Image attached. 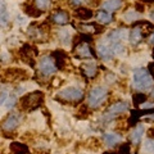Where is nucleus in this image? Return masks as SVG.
<instances>
[{
    "label": "nucleus",
    "instance_id": "34",
    "mask_svg": "<svg viewBox=\"0 0 154 154\" xmlns=\"http://www.w3.org/2000/svg\"><path fill=\"white\" fill-rule=\"evenodd\" d=\"M81 3H82V0H72V4H75V5H79Z\"/></svg>",
    "mask_w": 154,
    "mask_h": 154
},
{
    "label": "nucleus",
    "instance_id": "17",
    "mask_svg": "<svg viewBox=\"0 0 154 154\" xmlns=\"http://www.w3.org/2000/svg\"><path fill=\"white\" fill-rule=\"evenodd\" d=\"M73 14H75L76 18L80 19V21H89V19L93 18L94 12L89 8H77Z\"/></svg>",
    "mask_w": 154,
    "mask_h": 154
},
{
    "label": "nucleus",
    "instance_id": "12",
    "mask_svg": "<svg viewBox=\"0 0 154 154\" xmlns=\"http://www.w3.org/2000/svg\"><path fill=\"white\" fill-rule=\"evenodd\" d=\"M50 22L64 26V25H67V23L69 22V14H68V12L63 11V9H58V11H55L54 13L51 14Z\"/></svg>",
    "mask_w": 154,
    "mask_h": 154
},
{
    "label": "nucleus",
    "instance_id": "27",
    "mask_svg": "<svg viewBox=\"0 0 154 154\" xmlns=\"http://www.w3.org/2000/svg\"><path fill=\"white\" fill-rule=\"evenodd\" d=\"M146 99V95L144 93H136L134 95V103L136 105H141Z\"/></svg>",
    "mask_w": 154,
    "mask_h": 154
},
{
    "label": "nucleus",
    "instance_id": "9",
    "mask_svg": "<svg viewBox=\"0 0 154 154\" xmlns=\"http://www.w3.org/2000/svg\"><path fill=\"white\" fill-rule=\"evenodd\" d=\"M75 53L79 58H93L94 53L89 45V41H82L75 45Z\"/></svg>",
    "mask_w": 154,
    "mask_h": 154
},
{
    "label": "nucleus",
    "instance_id": "11",
    "mask_svg": "<svg viewBox=\"0 0 154 154\" xmlns=\"http://www.w3.org/2000/svg\"><path fill=\"white\" fill-rule=\"evenodd\" d=\"M80 68H81L82 75H85L88 79H94V77L98 75V64H96L95 62H93V60L81 63Z\"/></svg>",
    "mask_w": 154,
    "mask_h": 154
},
{
    "label": "nucleus",
    "instance_id": "6",
    "mask_svg": "<svg viewBox=\"0 0 154 154\" xmlns=\"http://www.w3.org/2000/svg\"><path fill=\"white\" fill-rule=\"evenodd\" d=\"M22 122L21 113H9L2 122V130L4 132H13Z\"/></svg>",
    "mask_w": 154,
    "mask_h": 154
},
{
    "label": "nucleus",
    "instance_id": "32",
    "mask_svg": "<svg viewBox=\"0 0 154 154\" xmlns=\"http://www.w3.org/2000/svg\"><path fill=\"white\" fill-rule=\"evenodd\" d=\"M148 139H153V140H154V127H152L148 131Z\"/></svg>",
    "mask_w": 154,
    "mask_h": 154
},
{
    "label": "nucleus",
    "instance_id": "16",
    "mask_svg": "<svg viewBox=\"0 0 154 154\" xmlns=\"http://www.w3.org/2000/svg\"><path fill=\"white\" fill-rule=\"evenodd\" d=\"M103 141L105 143V145L113 146L116 144L122 141V136L119 134H116V132H107V134L103 135Z\"/></svg>",
    "mask_w": 154,
    "mask_h": 154
},
{
    "label": "nucleus",
    "instance_id": "19",
    "mask_svg": "<svg viewBox=\"0 0 154 154\" xmlns=\"http://www.w3.org/2000/svg\"><path fill=\"white\" fill-rule=\"evenodd\" d=\"M122 4H123V0H105V2L102 4V7H103L104 11L116 12L122 7Z\"/></svg>",
    "mask_w": 154,
    "mask_h": 154
},
{
    "label": "nucleus",
    "instance_id": "37",
    "mask_svg": "<svg viewBox=\"0 0 154 154\" xmlns=\"http://www.w3.org/2000/svg\"><path fill=\"white\" fill-rule=\"evenodd\" d=\"M150 96H152V98L154 99V88L152 89V93H150Z\"/></svg>",
    "mask_w": 154,
    "mask_h": 154
},
{
    "label": "nucleus",
    "instance_id": "21",
    "mask_svg": "<svg viewBox=\"0 0 154 154\" xmlns=\"http://www.w3.org/2000/svg\"><path fill=\"white\" fill-rule=\"evenodd\" d=\"M141 17L140 13H137L135 9H127L126 12L122 14V19L126 23H132V22H136L139 18Z\"/></svg>",
    "mask_w": 154,
    "mask_h": 154
},
{
    "label": "nucleus",
    "instance_id": "28",
    "mask_svg": "<svg viewBox=\"0 0 154 154\" xmlns=\"http://www.w3.org/2000/svg\"><path fill=\"white\" fill-rule=\"evenodd\" d=\"M7 104V108H13L14 105H16V103H17V98H16V95H11V96H8V99H7V102H5Z\"/></svg>",
    "mask_w": 154,
    "mask_h": 154
},
{
    "label": "nucleus",
    "instance_id": "7",
    "mask_svg": "<svg viewBox=\"0 0 154 154\" xmlns=\"http://www.w3.org/2000/svg\"><path fill=\"white\" fill-rule=\"evenodd\" d=\"M127 110H128V104L126 102H116L109 105V108L104 114V119H112L119 114L126 113Z\"/></svg>",
    "mask_w": 154,
    "mask_h": 154
},
{
    "label": "nucleus",
    "instance_id": "25",
    "mask_svg": "<svg viewBox=\"0 0 154 154\" xmlns=\"http://www.w3.org/2000/svg\"><path fill=\"white\" fill-rule=\"evenodd\" d=\"M33 4L35 7L41 12H45L50 8L51 5V0H33Z\"/></svg>",
    "mask_w": 154,
    "mask_h": 154
},
{
    "label": "nucleus",
    "instance_id": "39",
    "mask_svg": "<svg viewBox=\"0 0 154 154\" xmlns=\"http://www.w3.org/2000/svg\"><path fill=\"white\" fill-rule=\"evenodd\" d=\"M153 57H154V50H153Z\"/></svg>",
    "mask_w": 154,
    "mask_h": 154
},
{
    "label": "nucleus",
    "instance_id": "30",
    "mask_svg": "<svg viewBox=\"0 0 154 154\" xmlns=\"http://www.w3.org/2000/svg\"><path fill=\"white\" fill-rule=\"evenodd\" d=\"M86 3H88L89 5H91V7H96V5H99V4L102 3V0H86Z\"/></svg>",
    "mask_w": 154,
    "mask_h": 154
},
{
    "label": "nucleus",
    "instance_id": "18",
    "mask_svg": "<svg viewBox=\"0 0 154 154\" xmlns=\"http://www.w3.org/2000/svg\"><path fill=\"white\" fill-rule=\"evenodd\" d=\"M112 21H113V16L110 13L105 12V11H99L96 13V23H98V25L105 26V25H109Z\"/></svg>",
    "mask_w": 154,
    "mask_h": 154
},
{
    "label": "nucleus",
    "instance_id": "23",
    "mask_svg": "<svg viewBox=\"0 0 154 154\" xmlns=\"http://www.w3.org/2000/svg\"><path fill=\"white\" fill-rule=\"evenodd\" d=\"M58 37H59V41L63 45H69V42L72 40L71 31L68 28H60V30L58 31Z\"/></svg>",
    "mask_w": 154,
    "mask_h": 154
},
{
    "label": "nucleus",
    "instance_id": "26",
    "mask_svg": "<svg viewBox=\"0 0 154 154\" xmlns=\"http://www.w3.org/2000/svg\"><path fill=\"white\" fill-rule=\"evenodd\" d=\"M143 150L148 154H154V140L153 139H148L143 145Z\"/></svg>",
    "mask_w": 154,
    "mask_h": 154
},
{
    "label": "nucleus",
    "instance_id": "13",
    "mask_svg": "<svg viewBox=\"0 0 154 154\" xmlns=\"http://www.w3.org/2000/svg\"><path fill=\"white\" fill-rule=\"evenodd\" d=\"M4 76L8 81H16V80H26L27 79V73L26 71L19 69V68H9L4 72Z\"/></svg>",
    "mask_w": 154,
    "mask_h": 154
},
{
    "label": "nucleus",
    "instance_id": "3",
    "mask_svg": "<svg viewBox=\"0 0 154 154\" xmlns=\"http://www.w3.org/2000/svg\"><path fill=\"white\" fill-rule=\"evenodd\" d=\"M108 90L105 86H94L88 95V108L89 109H98L103 105L108 98Z\"/></svg>",
    "mask_w": 154,
    "mask_h": 154
},
{
    "label": "nucleus",
    "instance_id": "4",
    "mask_svg": "<svg viewBox=\"0 0 154 154\" xmlns=\"http://www.w3.org/2000/svg\"><path fill=\"white\" fill-rule=\"evenodd\" d=\"M55 99L60 100V102H67V103H80L84 99V91L79 88H76V86H68V88L59 91L57 94Z\"/></svg>",
    "mask_w": 154,
    "mask_h": 154
},
{
    "label": "nucleus",
    "instance_id": "33",
    "mask_svg": "<svg viewBox=\"0 0 154 154\" xmlns=\"http://www.w3.org/2000/svg\"><path fill=\"white\" fill-rule=\"evenodd\" d=\"M17 23H19V25H23V23H25V18L21 17V16H18L17 17Z\"/></svg>",
    "mask_w": 154,
    "mask_h": 154
},
{
    "label": "nucleus",
    "instance_id": "36",
    "mask_svg": "<svg viewBox=\"0 0 154 154\" xmlns=\"http://www.w3.org/2000/svg\"><path fill=\"white\" fill-rule=\"evenodd\" d=\"M150 18H152L153 21H154V8L152 9V12H150Z\"/></svg>",
    "mask_w": 154,
    "mask_h": 154
},
{
    "label": "nucleus",
    "instance_id": "10",
    "mask_svg": "<svg viewBox=\"0 0 154 154\" xmlns=\"http://www.w3.org/2000/svg\"><path fill=\"white\" fill-rule=\"evenodd\" d=\"M96 51H98V55L102 58L103 60L105 62H110L113 59V53H112V49L107 41H102L98 44V48H96Z\"/></svg>",
    "mask_w": 154,
    "mask_h": 154
},
{
    "label": "nucleus",
    "instance_id": "24",
    "mask_svg": "<svg viewBox=\"0 0 154 154\" xmlns=\"http://www.w3.org/2000/svg\"><path fill=\"white\" fill-rule=\"evenodd\" d=\"M11 152L13 154H27L28 153V148L25 144L21 143H12L11 144Z\"/></svg>",
    "mask_w": 154,
    "mask_h": 154
},
{
    "label": "nucleus",
    "instance_id": "29",
    "mask_svg": "<svg viewBox=\"0 0 154 154\" xmlns=\"http://www.w3.org/2000/svg\"><path fill=\"white\" fill-rule=\"evenodd\" d=\"M7 99H8V93H5V91H2V93H0V105H3L4 103H5Z\"/></svg>",
    "mask_w": 154,
    "mask_h": 154
},
{
    "label": "nucleus",
    "instance_id": "15",
    "mask_svg": "<svg viewBox=\"0 0 154 154\" xmlns=\"http://www.w3.org/2000/svg\"><path fill=\"white\" fill-rule=\"evenodd\" d=\"M11 21L5 0H0V27H7Z\"/></svg>",
    "mask_w": 154,
    "mask_h": 154
},
{
    "label": "nucleus",
    "instance_id": "14",
    "mask_svg": "<svg viewBox=\"0 0 154 154\" xmlns=\"http://www.w3.org/2000/svg\"><path fill=\"white\" fill-rule=\"evenodd\" d=\"M144 132H145V128H144L143 125H136L134 128L131 134H130V139H131V143L132 145H139L141 143V139L144 136Z\"/></svg>",
    "mask_w": 154,
    "mask_h": 154
},
{
    "label": "nucleus",
    "instance_id": "5",
    "mask_svg": "<svg viewBox=\"0 0 154 154\" xmlns=\"http://www.w3.org/2000/svg\"><path fill=\"white\" fill-rule=\"evenodd\" d=\"M57 64H55V60L51 55H44L41 57V59L38 60V72L45 76V77H49L51 75H54L57 72Z\"/></svg>",
    "mask_w": 154,
    "mask_h": 154
},
{
    "label": "nucleus",
    "instance_id": "38",
    "mask_svg": "<svg viewBox=\"0 0 154 154\" xmlns=\"http://www.w3.org/2000/svg\"><path fill=\"white\" fill-rule=\"evenodd\" d=\"M152 67H153V76H154V64H152Z\"/></svg>",
    "mask_w": 154,
    "mask_h": 154
},
{
    "label": "nucleus",
    "instance_id": "22",
    "mask_svg": "<svg viewBox=\"0 0 154 154\" xmlns=\"http://www.w3.org/2000/svg\"><path fill=\"white\" fill-rule=\"evenodd\" d=\"M81 32L84 33H100L102 32V27L98 26L96 23H88V25H81L80 26Z\"/></svg>",
    "mask_w": 154,
    "mask_h": 154
},
{
    "label": "nucleus",
    "instance_id": "1",
    "mask_svg": "<svg viewBox=\"0 0 154 154\" xmlns=\"http://www.w3.org/2000/svg\"><path fill=\"white\" fill-rule=\"evenodd\" d=\"M154 85L153 76L144 67L135 68L132 72V86L137 91H146Z\"/></svg>",
    "mask_w": 154,
    "mask_h": 154
},
{
    "label": "nucleus",
    "instance_id": "20",
    "mask_svg": "<svg viewBox=\"0 0 154 154\" xmlns=\"http://www.w3.org/2000/svg\"><path fill=\"white\" fill-rule=\"evenodd\" d=\"M23 12H25L27 16H30L32 18H37V17H40L42 12L41 11H38V9L35 7V4H31V3H26V4H23Z\"/></svg>",
    "mask_w": 154,
    "mask_h": 154
},
{
    "label": "nucleus",
    "instance_id": "35",
    "mask_svg": "<svg viewBox=\"0 0 154 154\" xmlns=\"http://www.w3.org/2000/svg\"><path fill=\"white\" fill-rule=\"evenodd\" d=\"M149 42H150V44H154V32L152 33V36H150V38H149Z\"/></svg>",
    "mask_w": 154,
    "mask_h": 154
},
{
    "label": "nucleus",
    "instance_id": "8",
    "mask_svg": "<svg viewBox=\"0 0 154 154\" xmlns=\"http://www.w3.org/2000/svg\"><path fill=\"white\" fill-rule=\"evenodd\" d=\"M125 38H128V32L126 28H116L112 30L107 35V41L108 44H117V42H122Z\"/></svg>",
    "mask_w": 154,
    "mask_h": 154
},
{
    "label": "nucleus",
    "instance_id": "31",
    "mask_svg": "<svg viewBox=\"0 0 154 154\" xmlns=\"http://www.w3.org/2000/svg\"><path fill=\"white\" fill-rule=\"evenodd\" d=\"M121 153H123V154H130V146L127 145V144H123V145L121 146Z\"/></svg>",
    "mask_w": 154,
    "mask_h": 154
},
{
    "label": "nucleus",
    "instance_id": "2",
    "mask_svg": "<svg viewBox=\"0 0 154 154\" xmlns=\"http://www.w3.org/2000/svg\"><path fill=\"white\" fill-rule=\"evenodd\" d=\"M42 102H44V94L41 91H33V93H28L22 96L19 100V107L22 112H32L41 107Z\"/></svg>",
    "mask_w": 154,
    "mask_h": 154
}]
</instances>
